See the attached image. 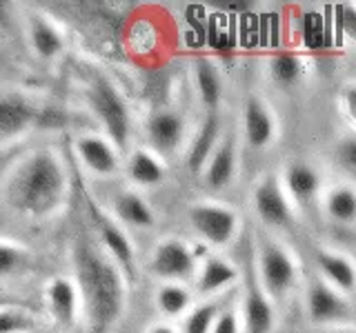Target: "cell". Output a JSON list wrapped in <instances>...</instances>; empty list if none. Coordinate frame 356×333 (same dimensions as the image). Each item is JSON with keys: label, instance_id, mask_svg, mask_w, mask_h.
I'll return each instance as SVG.
<instances>
[{"label": "cell", "instance_id": "obj_1", "mask_svg": "<svg viewBox=\"0 0 356 333\" xmlns=\"http://www.w3.org/2000/svg\"><path fill=\"white\" fill-rule=\"evenodd\" d=\"M74 271L89 327L94 333H107L120 320L127 302L122 271L87 240H78L74 247Z\"/></svg>", "mask_w": 356, "mask_h": 333}, {"label": "cell", "instance_id": "obj_2", "mask_svg": "<svg viewBox=\"0 0 356 333\" xmlns=\"http://www.w3.org/2000/svg\"><path fill=\"white\" fill-rule=\"evenodd\" d=\"M67 176L51 151H36L22 160L9 180V203L33 218H44L63 205Z\"/></svg>", "mask_w": 356, "mask_h": 333}, {"label": "cell", "instance_id": "obj_3", "mask_svg": "<svg viewBox=\"0 0 356 333\" xmlns=\"http://www.w3.org/2000/svg\"><path fill=\"white\" fill-rule=\"evenodd\" d=\"M87 103L92 107L98 122L103 125L114 149H125L129 142V109L118 89L107 78L98 76L87 89Z\"/></svg>", "mask_w": 356, "mask_h": 333}, {"label": "cell", "instance_id": "obj_4", "mask_svg": "<svg viewBox=\"0 0 356 333\" xmlns=\"http://www.w3.org/2000/svg\"><path fill=\"white\" fill-rule=\"evenodd\" d=\"M192 229L211 247H225L234 240L238 229V216L222 205H194L189 209Z\"/></svg>", "mask_w": 356, "mask_h": 333}, {"label": "cell", "instance_id": "obj_5", "mask_svg": "<svg viewBox=\"0 0 356 333\" xmlns=\"http://www.w3.org/2000/svg\"><path fill=\"white\" fill-rule=\"evenodd\" d=\"M261 287L272 298H283L296 280V264L283 247L263 244L259 253Z\"/></svg>", "mask_w": 356, "mask_h": 333}, {"label": "cell", "instance_id": "obj_6", "mask_svg": "<svg viewBox=\"0 0 356 333\" xmlns=\"http://www.w3.org/2000/svg\"><path fill=\"white\" fill-rule=\"evenodd\" d=\"M196 269V255L181 240H165L152 255V271L165 280H189Z\"/></svg>", "mask_w": 356, "mask_h": 333}, {"label": "cell", "instance_id": "obj_7", "mask_svg": "<svg viewBox=\"0 0 356 333\" xmlns=\"http://www.w3.org/2000/svg\"><path fill=\"white\" fill-rule=\"evenodd\" d=\"M307 314L316 325H330V322L350 320L352 307L337 289H332L327 282L316 280L307 289Z\"/></svg>", "mask_w": 356, "mask_h": 333}, {"label": "cell", "instance_id": "obj_8", "mask_svg": "<svg viewBox=\"0 0 356 333\" xmlns=\"http://www.w3.org/2000/svg\"><path fill=\"white\" fill-rule=\"evenodd\" d=\"M89 216H92L98 238L103 240L111 258L118 264V269H125V273L134 275V247L127 238V233L122 231L114 220H111L103 209L96 207V203H89Z\"/></svg>", "mask_w": 356, "mask_h": 333}, {"label": "cell", "instance_id": "obj_9", "mask_svg": "<svg viewBox=\"0 0 356 333\" xmlns=\"http://www.w3.org/2000/svg\"><path fill=\"white\" fill-rule=\"evenodd\" d=\"M254 209L259 218L270 227H285L292 220V209L285 198V191L278 178L270 176L256 187L254 191Z\"/></svg>", "mask_w": 356, "mask_h": 333}, {"label": "cell", "instance_id": "obj_10", "mask_svg": "<svg viewBox=\"0 0 356 333\" xmlns=\"http://www.w3.org/2000/svg\"><path fill=\"white\" fill-rule=\"evenodd\" d=\"M38 120V107L27 96H0V140L16 138Z\"/></svg>", "mask_w": 356, "mask_h": 333}, {"label": "cell", "instance_id": "obj_11", "mask_svg": "<svg viewBox=\"0 0 356 333\" xmlns=\"http://www.w3.org/2000/svg\"><path fill=\"white\" fill-rule=\"evenodd\" d=\"M243 127H245V140L250 147L263 149L267 147L276 136V125L272 118V111L263 105V100L256 96L248 98L243 109Z\"/></svg>", "mask_w": 356, "mask_h": 333}, {"label": "cell", "instance_id": "obj_12", "mask_svg": "<svg viewBox=\"0 0 356 333\" xmlns=\"http://www.w3.org/2000/svg\"><path fill=\"white\" fill-rule=\"evenodd\" d=\"M76 151L89 171L98 176H114L118 171V153L114 144L100 136H83L76 142Z\"/></svg>", "mask_w": 356, "mask_h": 333}, {"label": "cell", "instance_id": "obj_13", "mask_svg": "<svg viewBox=\"0 0 356 333\" xmlns=\"http://www.w3.org/2000/svg\"><path fill=\"white\" fill-rule=\"evenodd\" d=\"M185 133L183 118L176 111H159L147 122V138L159 153H174Z\"/></svg>", "mask_w": 356, "mask_h": 333}, {"label": "cell", "instance_id": "obj_14", "mask_svg": "<svg viewBox=\"0 0 356 333\" xmlns=\"http://www.w3.org/2000/svg\"><path fill=\"white\" fill-rule=\"evenodd\" d=\"M243 318L248 333H272L274 309L270 300H267L263 287L252 284L248 289V296H245V305H243Z\"/></svg>", "mask_w": 356, "mask_h": 333}, {"label": "cell", "instance_id": "obj_15", "mask_svg": "<svg viewBox=\"0 0 356 333\" xmlns=\"http://www.w3.org/2000/svg\"><path fill=\"white\" fill-rule=\"evenodd\" d=\"M234 173H236V144L234 138H225L205 164V182L211 189H222L232 182Z\"/></svg>", "mask_w": 356, "mask_h": 333}, {"label": "cell", "instance_id": "obj_16", "mask_svg": "<svg viewBox=\"0 0 356 333\" xmlns=\"http://www.w3.org/2000/svg\"><path fill=\"white\" fill-rule=\"evenodd\" d=\"M238 271L236 266L229 264L227 260L218 258V255H207L203 262V269L198 273V282L196 289L200 296H214L218 291H222L225 287H229L232 282H236Z\"/></svg>", "mask_w": 356, "mask_h": 333}, {"label": "cell", "instance_id": "obj_17", "mask_svg": "<svg viewBox=\"0 0 356 333\" xmlns=\"http://www.w3.org/2000/svg\"><path fill=\"white\" fill-rule=\"evenodd\" d=\"M316 264L327 278L332 289H337L339 293H352L354 289V264L350 262L348 255L334 253V251H318Z\"/></svg>", "mask_w": 356, "mask_h": 333}, {"label": "cell", "instance_id": "obj_18", "mask_svg": "<svg viewBox=\"0 0 356 333\" xmlns=\"http://www.w3.org/2000/svg\"><path fill=\"white\" fill-rule=\"evenodd\" d=\"M218 133H220V120L216 114H209L207 120L203 122V127L196 133V138L192 142V147L187 151V166L189 171H203L205 164L209 160V155L214 153L216 142H218Z\"/></svg>", "mask_w": 356, "mask_h": 333}, {"label": "cell", "instance_id": "obj_19", "mask_svg": "<svg viewBox=\"0 0 356 333\" xmlns=\"http://www.w3.org/2000/svg\"><path fill=\"white\" fill-rule=\"evenodd\" d=\"M47 300L51 316L60 322V325L70 327L74 325L76 314H78V291L74 282L67 278H56V280L47 287Z\"/></svg>", "mask_w": 356, "mask_h": 333}, {"label": "cell", "instance_id": "obj_20", "mask_svg": "<svg viewBox=\"0 0 356 333\" xmlns=\"http://www.w3.org/2000/svg\"><path fill=\"white\" fill-rule=\"evenodd\" d=\"M285 185H287L289 196L294 200H298V203H309L321 189V176L314 166H309L305 162H294L287 169Z\"/></svg>", "mask_w": 356, "mask_h": 333}, {"label": "cell", "instance_id": "obj_21", "mask_svg": "<svg viewBox=\"0 0 356 333\" xmlns=\"http://www.w3.org/2000/svg\"><path fill=\"white\" fill-rule=\"evenodd\" d=\"M29 40H31L33 51L44 60L56 58L65 47L60 31L56 29L49 20H44L40 16L31 18V22H29Z\"/></svg>", "mask_w": 356, "mask_h": 333}, {"label": "cell", "instance_id": "obj_22", "mask_svg": "<svg viewBox=\"0 0 356 333\" xmlns=\"http://www.w3.org/2000/svg\"><path fill=\"white\" fill-rule=\"evenodd\" d=\"M127 171L131 180L140 187H154L163 182V178H165L163 162L156 158L152 151H145V149L131 153V158L127 162Z\"/></svg>", "mask_w": 356, "mask_h": 333}, {"label": "cell", "instance_id": "obj_23", "mask_svg": "<svg viewBox=\"0 0 356 333\" xmlns=\"http://www.w3.org/2000/svg\"><path fill=\"white\" fill-rule=\"evenodd\" d=\"M114 205L118 218L122 222H127V225L143 227V229L154 227V211L147 205V200L140 198L138 194H120Z\"/></svg>", "mask_w": 356, "mask_h": 333}, {"label": "cell", "instance_id": "obj_24", "mask_svg": "<svg viewBox=\"0 0 356 333\" xmlns=\"http://www.w3.org/2000/svg\"><path fill=\"white\" fill-rule=\"evenodd\" d=\"M196 85H198V94H200V100H203V105L207 109H216L220 103V96H222V80H220V74L214 67V62L198 60Z\"/></svg>", "mask_w": 356, "mask_h": 333}, {"label": "cell", "instance_id": "obj_25", "mask_svg": "<svg viewBox=\"0 0 356 333\" xmlns=\"http://www.w3.org/2000/svg\"><path fill=\"white\" fill-rule=\"evenodd\" d=\"M325 209L332 220L343 222V225H350L356 218V194L352 187H337L332 189L327 200H325Z\"/></svg>", "mask_w": 356, "mask_h": 333}, {"label": "cell", "instance_id": "obj_26", "mask_svg": "<svg viewBox=\"0 0 356 333\" xmlns=\"http://www.w3.org/2000/svg\"><path fill=\"white\" fill-rule=\"evenodd\" d=\"M156 305L163 311L165 316H183L185 311L192 305V296L185 287L176 284V282H170L159 289V296H156Z\"/></svg>", "mask_w": 356, "mask_h": 333}, {"label": "cell", "instance_id": "obj_27", "mask_svg": "<svg viewBox=\"0 0 356 333\" xmlns=\"http://www.w3.org/2000/svg\"><path fill=\"white\" fill-rule=\"evenodd\" d=\"M270 71H272V78L281 87H292L294 83H298L300 71H303V62H300L296 53L281 51L272 58Z\"/></svg>", "mask_w": 356, "mask_h": 333}, {"label": "cell", "instance_id": "obj_28", "mask_svg": "<svg viewBox=\"0 0 356 333\" xmlns=\"http://www.w3.org/2000/svg\"><path fill=\"white\" fill-rule=\"evenodd\" d=\"M218 318V302L216 300H209V302H203L194 307L187 314L185 322H183V333H209L214 322Z\"/></svg>", "mask_w": 356, "mask_h": 333}, {"label": "cell", "instance_id": "obj_29", "mask_svg": "<svg viewBox=\"0 0 356 333\" xmlns=\"http://www.w3.org/2000/svg\"><path fill=\"white\" fill-rule=\"evenodd\" d=\"M31 329V320L25 307H9L0 311V333H25Z\"/></svg>", "mask_w": 356, "mask_h": 333}, {"label": "cell", "instance_id": "obj_30", "mask_svg": "<svg viewBox=\"0 0 356 333\" xmlns=\"http://www.w3.org/2000/svg\"><path fill=\"white\" fill-rule=\"evenodd\" d=\"M22 262H25V253L16 247H11V244L0 242V275L14 273Z\"/></svg>", "mask_w": 356, "mask_h": 333}, {"label": "cell", "instance_id": "obj_31", "mask_svg": "<svg viewBox=\"0 0 356 333\" xmlns=\"http://www.w3.org/2000/svg\"><path fill=\"white\" fill-rule=\"evenodd\" d=\"M337 158H339V162L345 166V171L354 173V169H356V140H354L352 136H350V138H345V140L339 144Z\"/></svg>", "mask_w": 356, "mask_h": 333}, {"label": "cell", "instance_id": "obj_32", "mask_svg": "<svg viewBox=\"0 0 356 333\" xmlns=\"http://www.w3.org/2000/svg\"><path fill=\"white\" fill-rule=\"evenodd\" d=\"M209 333H241V329H238V316L234 314L232 309L222 311V314L216 318L214 327H211Z\"/></svg>", "mask_w": 356, "mask_h": 333}, {"label": "cell", "instance_id": "obj_33", "mask_svg": "<svg viewBox=\"0 0 356 333\" xmlns=\"http://www.w3.org/2000/svg\"><path fill=\"white\" fill-rule=\"evenodd\" d=\"M341 25H343V31H348L350 36H354V31H356V16H354L352 7H343V20H341Z\"/></svg>", "mask_w": 356, "mask_h": 333}, {"label": "cell", "instance_id": "obj_34", "mask_svg": "<svg viewBox=\"0 0 356 333\" xmlns=\"http://www.w3.org/2000/svg\"><path fill=\"white\" fill-rule=\"evenodd\" d=\"M345 103H348V114H350V118H354V114H356V89L354 87H350L348 94H345Z\"/></svg>", "mask_w": 356, "mask_h": 333}, {"label": "cell", "instance_id": "obj_35", "mask_svg": "<svg viewBox=\"0 0 356 333\" xmlns=\"http://www.w3.org/2000/svg\"><path fill=\"white\" fill-rule=\"evenodd\" d=\"M9 307H25L22 302H18V300H14V298H9L7 293H0V311L3 309H9ZM27 309V307H25Z\"/></svg>", "mask_w": 356, "mask_h": 333}, {"label": "cell", "instance_id": "obj_36", "mask_svg": "<svg viewBox=\"0 0 356 333\" xmlns=\"http://www.w3.org/2000/svg\"><path fill=\"white\" fill-rule=\"evenodd\" d=\"M216 7H225L227 11H241V9H250L248 3H216Z\"/></svg>", "mask_w": 356, "mask_h": 333}, {"label": "cell", "instance_id": "obj_37", "mask_svg": "<svg viewBox=\"0 0 356 333\" xmlns=\"http://www.w3.org/2000/svg\"><path fill=\"white\" fill-rule=\"evenodd\" d=\"M149 333H176L170 325H156L149 329Z\"/></svg>", "mask_w": 356, "mask_h": 333}, {"label": "cell", "instance_id": "obj_38", "mask_svg": "<svg viewBox=\"0 0 356 333\" xmlns=\"http://www.w3.org/2000/svg\"><path fill=\"white\" fill-rule=\"evenodd\" d=\"M339 333H354L352 329H345V331H339Z\"/></svg>", "mask_w": 356, "mask_h": 333}]
</instances>
